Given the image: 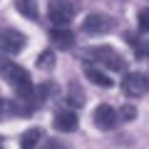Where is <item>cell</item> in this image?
Masks as SVG:
<instances>
[{
	"label": "cell",
	"mask_w": 149,
	"mask_h": 149,
	"mask_svg": "<svg viewBox=\"0 0 149 149\" xmlns=\"http://www.w3.org/2000/svg\"><path fill=\"white\" fill-rule=\"evenodd\" d=\"M0 74H3V77H5L13 87H15L17 95H20L22 100H30V97H32V92H35V90H32L30 72H27L25 67L10 62V60H3V62H0Z\"/></svg>",
	"instance_id": "obj_1"
},
{
	"label": "cell",
	"mask_w": 149,
	"mask_h": 149,
	"mask_svg": "<svg viewBox=\"0 0 149 149\" xmlns=\"http://www.w3.org/2000/svg\"><path fill=\"white\" fill-rule=\"evenodd\" d=\"M90 57L95 60V62L104 65V67L109 70H117V72H124L127 70V62H124V57L117 52V50L107 47V45H97V47H90Z\"/></svg>",
	"instance_id": "obj_2"
},
{
	"label": "cell",
	"mask_w": 149,
	"mask_h": 149,
	"mask_svg": "<svg viewBox=\"0 0 149 149\" xmlns=\"http://www.w3.org/2000/svg\"><path fill=\"white\" fill-rule=\"evenodd\" d=\"M117 27V20L109 15H102V13H92L82 20V32L85 35H107Z\"/></svg>",
	"instance_id": "obj_3"
},
{
	"label": "cell",
	"mask_w": 149,
	"mask_h": 149,
	"mask_svg": "<svg viewBox=\"0 0 149 149\" xmlns=\"http://www.w3.org/2000/svg\"><path fill=\"white\" fill-rule=\"evenodd\" d=\"M50 20L55 25H70V20L74 17V3L72 0H50Z\"/></svg>",
	"instance_id": "obj_4"
},
{
	"label": "cell",
	"mask_w": 149,
	"mask_h": 149,
	"mask_svg": "<svg viewBox=\"0 0 149 149\" xmlns=\"http://www.w3.org/2000/svg\"><path fill=\"white\" fill-rule=\"evenodd\" d=\"M92 119H95V124L100 129H114L117 127V122H119V109H114V107H109V104H100L95 109V114H92Z\"/></svg>",
	"instance_id": "obj_5"
},
{
	"label": "cell",
	"mask_w": 149,
	"mask_h": 149,
	"mask_svg": "<svg viewBox=\"0 0 149 149\" xmlns=\"http://www.w3.org/2000/svg\"><path fill=\"white\" fill-rule=\"evenodd\" d=\"M25 37L17 30H0V52L3 55H15L22 50Z\"/></svg>",
	"instance_id": "obj_6"
},
{
	"label": "cell",
	"mask_w": 149,
	"mask_h": 149,
	"mask_svg": "<svg viewBox=\"0 0 149 149\" xmlns=\"http://www.w3.org/2000/svg\"><path fill=\"white\" fill-rule=\"evenodd\" d=\"M119 87H122V92L127 97H142L144 90H147V77L139 74V72H129L122 77V85Z\"/></svg>",
	"instance_id": "obj_7"
},
{
	"label": "cell",
	"mask_w": 149,
	"mask_h": 149,
	"mask_svg": "<svg viewBox=\"0 0 149 149\" xmlns=\"http://www.w3.org/2000/svg\"><path fill=\"white\" fill-rule=\"evenodd\" d=\"M77 124H80V119H77V112L72 107L57 109V114H55V129H60V132H74Z\"/></svg>",
	"instance_id": "obj_8"
},
{
	"label": "cell",
	"mask_w": 149,
	"mask_h": 149,
	"mask_svg": "<svg viewBox=\"0 0 149 149\" xmlns=\"http://www.w3.org/2000/svg\"><path fill=\"white\" fill-rule=\"evenodd\" d=\"M50 37H52V42L60 45V47H72L74 45V32L67 25H55L50 30Z\"/></svg>",
	"instance_id": "obj_9"
},
{
	"label": "cell",
	"mask_w": 149,
	"mask_h": 149,
	"mask_svg": "<svg viewBox=\"0 0 149 149\" xmlns=\"http://www.w3.org/2000/svg\"><path fill=\"white\" fill-rule=\"evenodd\" d=\"M85 74H87V80H90V82H95V85H100V87H112V77L104 74L102 70H97V67H90V65H87Z\"/></svg>",
	"instance_id": "obj_10"
},
{
	"label": "cell",
	"mask_w": 149,
	"mask_h": 149,
	"mask_svg": "<svg viewBox=\"0 0 149 149\" xmlns=\"http://www.w3.org/2000/svg\"><path fill=\"white\" fill-rule=\"evenodd\" d=\"M52 95H55V85H52V82H42V85L32 92V102L40 104V102H45L47 97H52Z\"/></svg>",
	"instance_id": "obj_11"
},
{
	"label": "cell",
	"mask_w": 149,
	"mask_h": 149,
	"mask_svg": "<svg viewBox=\"0 0 149 149\" xmlns=\"http://www.w3.org/2000/svg\"><path fill=\"white\" fill-rule=\"evenodd\" d=\"M40 137H42V129H37V127L30 129V132H25V134L20 137V147H22V149H32L37 142H40Z\"/></svg>",
	"instance_id": "obj_12"
},
{
	"label": "cell",
	"mask_w": 149,
	"mask_h": 149,
	"mask_svg": "<svg viewBox=\"0 0 149 149\" xmlns=\"http://www.w3.org/2000/svg\"><path fill=\"white\" fill-rule=\"evenodd\" d=\"M52 65H55V52L52 50H45V52L37 57V67L40 70H50Z\"/></svg>",
	"instance_id": "obj_13"
},
{
	"label": "cell",
	"mask_w": 149,
	"mask_h": 149,
	"mask_svg": "<svg viewBox=\"0 0 149 149\" xmlns=\"http://www.w3.org/2000/svg\"><path fill=\"white\" fill-rule=\"evenodd\" d=\"M137 25L142 32L149 30V8H144V10H139V17H137Z\"/></svg>",
	"instance_id": "obj_14"
},
{
	"label": "cell",
	"mask_w": 149,
	"mask_h": 149,
	"mask_svg": "<svg viewBox=\"0 0 149 149\" xmlns=\"http://www.w3.org/2000/svg\"><path fill=\"white\" fill-rule=\"evenodd\" d=\"M137 117V109H134L132 104H124L122 109H119V119H124V122H129V119Z\"/></svg>",
	"instance_id": "obj_15"
},
{
	"label": "cell",
	"mask_w": 149,
	"mask_h": 149,
	"mask_svg": "<svg viewBox=\"0 0 149 149\" xmlns=\"http://www.w3.org/2000/svg\"><path fill=\"white\" fill-rule=\"evenodd\" d=\"M3 109H8V102L5 100H0V117H3Z\"/></svg>",
	"instance_id": "obj_16"
},
{
	"label": "cell",
	"mask_w": 149,
	"mask_h": 149,
	"mask_svg": "<svg viewBox=\"0 0 149 149\" xmlns=\"http://www.w3.org/2000/svg\"><path fill=\"white\" fill-rule=\"evenodd\" d=\"M147 90H149V74H147Z\"/></svg>",
	"instance_id": "obj_17"
},
{
	"label": "cell",
	"mask_w": 149,
	"mask_h": 149,
	"mask_svg": "<svg viewBox=\"0 0 149 149\" xmlns=\"http://www.w3.org/2000/svg\"><path fill=\"white\" fill-rule=\"evenodd\" d=\"M147 50H149V45H147Z\"/></svg>",
	"instance_id": "obj_18"
}]
</instances>
